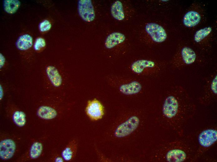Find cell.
I'll list each match as a JSON object with an SVG mask.
<instances>
[{
    "instance_id": "cell-16",
    "label": "cell",
    "mask_w": 217,
    "mask_h": 162,
    "mask_svg": "<svg viewBox=\"0 0 217 162\" xmlns=\"http://www.w3.org/2000/svg\"><path fill=\"white\" fill-rule=\"evenodd\" d=\"M142 88V85L139 83L134 81L122 85L119 87V89L121 93L125 94L132 95L139 92Z\"/></svg>"
},
{
    "instance_id": "cell-9",
    "label": "cell",
    "mask_w": 217,
    "mask_h": 162,
    "mask_svg": "<svg viewBox=\"0 0 217 162\" xmlns=\"http://www.w3.org/2000/svg\"><path fill=\"white\" fill-rule=\"evenodd\" d=\"M79 14L84 21L90 22L95 17L94 7L91 0H80L78 2Z\"/></svg>"
},
{
    "instance_id": "cell-2",
    "label": "cell",
    "mask_w": 217,
    "mask_h": 162,
    "mask_svg": "<svg viewBox=\"0 0 217 162\" xmlns=\"http://www.w3.org/2000/svg\"><path fill=\"white\" fill-rule=\"evenodd\" d=\"M196 147L192 137L188 136L167 143L157 150L156 158L168 162H194Z\"/></svg>"
},
{
    "instance_id": "cell-25",
    "label": "cell",
    "mask_w": 217,
    "mask_h": 162,
    "mask_svg": "<svg viewBox=\"0 0 217 162\" xmlns=\"http://www.w3.org/2000/svg\"><path fill=\"white\" fill-rule=\"evenodd\" d=\"M39 29L42 32L49 31L51 27L50 22L47 20H45L41 22L39 25Z\"/></svg>"
},
{
    "instance_id": "cell-26",
    "label": "cell",
    "mask_w": 217,
    "mask_h": 162,
    "mask_svg": "<svg viewBox=\"0 0 217 162\" xmlns=\"http://www.w3.org/2000/svg\"><path fill=\"white\" fill-rule=\"evenodd\" d=\"M0 68H1L4 65L5 61V59L4 57L1 53H0Z\"/></svg>"
},
{
    "instance_id": "cell-10",
    "label": "cell",
    "mask_w": 217,
    "mask_h": 162,
    "mask_svg": "<svg viewBox=\"0 0 217 162\" xmlns=\"http://www.w3.org/2000/svg\"><path fill=\"white\" fill-rule=\"evenodd\" d=\"M129 7L120 1H115L112 5L111 13L113 17L119 21H125L128 19V16L131 12Z\"/></svg>"
},
{
    "instance_id": "cell-21",
    "label": "cell",
    "mask_w": 217,
    "mask_h": 162,
    "mask_svg": "<svg viewBox=\"0 0 217 162\" xmlns=\"http://www.w3.org/2000/svg\"><path fill=\"white\" fill-rule=\"evenodd\" d=\"M20 4L18 0H5L3 2V8L8 13L13 14L17 11Z\"/></svg>"
},
{
    "instance_id": "cell-6",
    "label": "cell",
    "mask_w": 217,
    "mask_h": 162,
    "mask_svg": "<svg viewBox=\"0 0 217 162\" xmlns=\"http://www.w3.org/2000/svg\"><path fill=\"white\" fill-rule=\"evenodd\" d=\"M144 35L148 40L153 43L158 44L164 42L167 38L165 29L159 24L148 22L146 24L143 30Z\"/></svg>"
},
{
    "instance_id": "cell-18",
    "label": "cell",
    "mask_w": 217,
    "mask_h": 162,
    "mask_svg": "<svg viewBox=\"0 0 217 162\" xmlns=\"http://www.w3.org/2000/svg\"><path fill=\"white\" fill-rule=\"evenodd\" d=\"M32 38L28 34H25L20 36L16 42L17 47L21 50H28L32 46Z\"/></svg>"
},
{
    "instance_id": "cell-19",
    "label": "cell",
    "mask_w": 217,
    "mask_h": 162,
    "mask_svg": "<svg viewBox=\"0 0 217 162\" xmlns=\"http://www.w3.org/2000/svg\"><path fill=\"white\" fill-rule=\"evenodd\" d=\"M212 28L210 26H207L196 31L194 35V39L197 43H200L210 34Z\"/></svg>"
},
{
    "instance_id": "cell-22",
    "label": "cell",
    "mask_w": 217,
    "mask_h": 162,
    "mask_svg": "<svg viewBox=\"0 0 217 162\" xmlns=\"http://www.w3.org/2000/svg\"><path fill=\"white\" fill-rule=\"evenodd\" d=\"M26 115L25 113L22 111H15L13 115L12 118L14 123L19 127L24 126L26 123Z\"/></svg>"
},
{
    "instance_id": "cell-7",
    "label": "cell",
    "mask_w": 217,
    "mask_h": 162,
    "mask_svg": "<svg viewBox=\"0 0 217 162\" xmlns=\"http://www.w3.org/2000/svg\"><path fill=\"white\" fill-rule=\"evenodd\" d=\"M131 68L135 73L148 74L156 73L160 69L158 64L156 61L147 59L139 60L134 62Z\"/></svg>"
},
{
    "instance_id": "cell-20",
    "label": "cell",
    "mask_w": 217,
    "mask_h": 162,
    "mask_svg": "<svg viewBox=\"0 0 217 162\" xmlns=\"http://www.w3.org/2000/svg\"><path fill=\"white\" fill-rule=\"evenodd\" d=\"M77 143L74 141L70 146L66 147L62 152L63 158L66 161H70L74 157L77 151Z\"/></svg>"
},
{
    "instance_id": "cell-12",
    "label": "cell",
    "mask_w": 217,
    "mask_h": 162,
    "mask_svg": "<svg viewBox=\"0 0 217 162\" xmlns=\"http://www.w3.org/2000/svg\"><path fill=\"white\" fill-rule=\"evenodd\" d=\"M16 149V145L12 140L7 139L0 142V157L3 160L10 159L13 156Z\"/></svg>"
},
{
    "instance_id": "cell-11",
    "label": "cell",
    "mask_w": 217,
    "mask_h": 162,
    "mask_svg": "<svg viewBox=\"0 0 217 162\" xmlns=\"http://www.w3.org/2000/svg\"><path fill=\"white\" fill-rule=\"evenodd\" d=\"M103 106L96 99L89 101L86 108L87 115L92 120H97L101 118L104 114Z\"/></svg>"
},
{
    "instance_id": "cell-13",
    "label": "cell",
    "mask_w": 217,
    "mask_h": 162,
    "mask_svg": "<svg viewBox=\"0 0 217 162\" xmlns=\"http://www.w3.org/2000/svg\"><path fill=\"white\" fill-rule=\"evenodd\" d=\"M126 40V36L124 34L120 32H113L107 37L105 41V46L107 48L111 49L124 43Z\"/></svg>"
},
{
    "instance_id": "cell-14",
    "label": "cell",
    "mask_w": 217,
    "mask_h": 162,
    "mask_svg": "<svg viewBox=\"0 0 217 162\" xmlns=\"http://www.w3.org/2000/svg\"><path fill=\"white\" fill-rule=\"evenodd\" d=\"M201 19V16L197 12L191 10L187 12L184 15L183 23L186 27L191 28L197 25Z\"/></svg>"
},
{
    "instance_id": "cell-28",
    "label": "cell",
    "mask_w": 217,
    "mask_h": 162,
    "mask_svg": "<svg viewBox=\"0 0 217 162\" xmlns=\"http://www.w3.org/2000/svg\"><path fill=\"white\" fill-rule=\"evenodd\" d=\"M55 162H61L63 161V159L60 157H57L55 159Z\"/></svg>"
},
{
    "instance_id": "cell-15",
    "label": "cell",
    "mask_w": 217,
    "mask_h": 162,
    "mask_svg": "<svg viewBox=\"0 0 217 162\" xmlns=\"http://www.w3.org/2000/svg\"><path fill=\"white\" fill-rule=\"evenodd\" d=\"M47 76L52 84L55 87H60L62 83V77L57 69L53 66H48L46 69Z\"/></svg>"
},
{
    "instance_id": "cell-24",
    "label": "cell",
    "mask_w": 217,
    "mask_h": 162,
    "mask_svg": "<svg viewBox=\"0 0 217 162\" xmlns=\"http://www.w3.org/2000/svg\"><path fill=\"white\" fill-rule=\"evenodd\" d=\"M46 45L45 40L43 38L39 37L37 38L34 45V48L36 50H39L44 47Z\"/></svg>"
},
{
    "instance_id": "cell-17",
    "label": "cell",
    "mask_w": 217,
    "mask_h": 162,
    "mask_svg": "<svg viewBox=\"0 0 217 162\" xmlns=\"http://www.w3.org/2000/svg\"><path fill=\"white\" fill-rule=\"evenodd\" d=\"M38 116L40 118L51 120L55 118L57 115V112L54 108L49 106H42L40 107L37 111Z\"/></svg>"
},
{
    "instance_id": "cell-3",
    "label": "cell",
    "mask_w": 217,
    "mask_h": 162,
    "mask_svg": "<svg viewBox=\"0 0 217 162\" xmlns=\"http://www.w3.org/2000/svg\"><path fill=\"white\" fill-rule=\"evenodd\" d=\"M217 141V129L215 126L204 128L200 131L196 136L195 161L206 151L209 150Z\"/></svg>"
},
{
    "instance_id": "cell-1",
    "label": "cell",
    "mask_w": 217,
    "mask_h": 162,
    "mask_svg": "<svg viewBox=\"0 0 217 162\" xmlns=\"http://www.w3.org/2000/svg\"><path fill=\"white\" fill-rule=\"evenodd\" d=\"M196 105L182 86L172 87L164 101L163 117L169 128L180 137L184 136L187 123L194 116Z\"/></svg>"
},
{
    "instance_id": "cell-23",
    "label": "cell",
    "mask_w": 217,
    "mask_h": 162,
    "mask_svg": "<svg viewBox=\"0 0 217 162\" xmlns=\"http://www.w3.org/2000/svg\"><path fill=\"white\" fill-rule=\"evenodd\" d=\"M43 150V146L40 142H34L31 146L30 155L31 158L33 159L38 158L41 154Z\"/></svg>"
},
{
    "instance_id": "cell-27",
    "label": "cell",
    "mask_w": 217,
    "mask_h": 162,
    "mask_svg": "<svg viewBox=\"0 0 217 162\" xmlns=\"http://www.w3.org/2000/svg\"><path fill=\"white\" fill-rule=\"evenodd\" d=\"M3 90L2 88V86L0 85V99H2V98L3 97Z\"/></svg>"
},
{
    "instance_id": "cell-5",
    "label": "cell",
    "mask_w": 217,
    "mask_h": 162,
    "mask_svg": "<svg viewBox=\"0 0 217 162\" xmlns=\"http://www.w3.org/2000/svg\"><path fill=\"white\" fill-rule=\"evenodd\" d=\"M197 59L195 52L190 47L184 46L179 48L172 58L173 68L179 69L194 63Z\"/></svg>"
},
{
    "instance_id": "cell-8",
    "label": "cell",
    "mask_w": 217,
    "mask_h": 162,
    "mask_svg": "<svg viewBox=\"0 0 217 162\" xmlns=\"http://www.w3.org/2000/svg\"><path fill=\"white\" fill-rule=\"evenodd\" d=\"M139 119L136 116H133L119 125L114 132L115 136L118 137H123L129 135L138 127Z\"/></svg>"
},
{
    "instance_id": "cell-4",
    "label": "cell",
    "mask_w": 217,
    "mask_h": 162,
    "mask_svg": "<svg viewBox=\"0 0 217 162\" xmlns=\"http://www.w3.org/2000/svg\"><path fill=\"white\" fill-rule=\"evenodd\" d=\"M203 92L198 101L202 105L208 106L217 101V72H214L206 77Z\"/></svg>"
}]
</instances>
